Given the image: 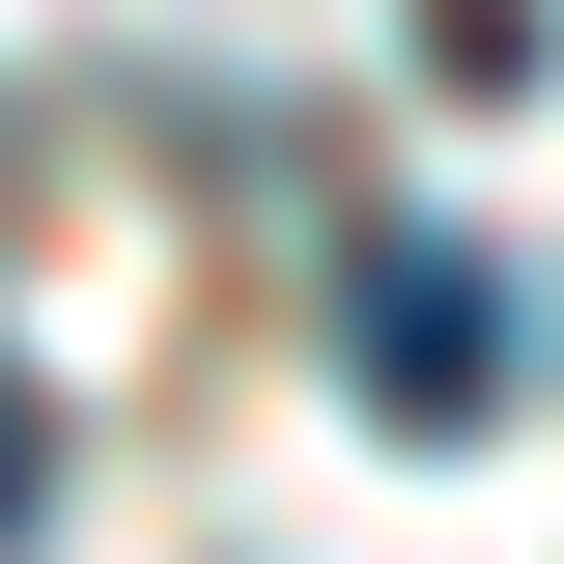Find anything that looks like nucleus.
<instances>
[{"label":"nucleus","instance_id":"nucleus-3","mask_svg":"<svg viewBox=\"0 0 564 564\" xmlns=\"http://www.w3.org/2000/svg\"><path fill=\"white\" fill-rule=\"evenodd\" d=\"M423 85H536V0H423Z\"/></svg>","mask_w":564,"mask_h":564},{"label":"nucleus","instance_id":"nucleus-1","mask_svg":"<svg viewBox=\"0 0 564 564\" xmlns=\"http://www.w3.org/2000/svg\"><path fill=\"white\" fill-rule=\"evenodd\" d=\"M339 367H367V423H395V452L508 423V254H480V226H367V282H339Z\"/></svg>","mask_w":564,"mask_h":564},{"label":"nucleus","instance_id":"nucleus-2","mask_svg":"<svg viewBox=\"0 0 564 564\" xmlns=\"http://www.w3.org/2000/svg\"><path fill=\"white\" fill-rule=\"evenodd\" d=\"M57 536V395H29V367H0V564Z\"/></svg>","mask_w":564,"mask_h":564}]
</instances>
